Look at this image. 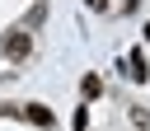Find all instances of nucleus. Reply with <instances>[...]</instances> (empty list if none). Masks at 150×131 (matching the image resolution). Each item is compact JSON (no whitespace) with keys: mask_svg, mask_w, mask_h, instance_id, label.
Masks as SVG:
<instances>
[{"mask_svg":"<svg viewBox=\"0 0 150 131\" xmlns=\"http://www.w3.org/2000/svg\"><path fill=\"white\" fill-rule=\"evenodd\" d=\"M28 117H33V122H38V126H52V112H47V108H42V103H28Z\"/></svg>","mask_w":150,"mask_h":131,"instance_id":"1","label":"nucleus"},{"mask_svg":"<svg viewBox=\"0 0 150 131\" xmlns=\"http://www.w3.org/2000/svg\"><path fill=\"white\" fill-rule=\"evenodd\" d=\"M89 5H94V0H89Z\"/></svg>","mask_w":150,"mask_h":131,"instance_id":"3","label":"nucleus"},{"mask_svg":"<svg viewBox=\"0 0 150 131\" xmlns=\"http://www.w3.org/2000/svg\"><path fill=\"white\" fill-rule=\"evenodd\" d=\"M80 89H84V94H89V98H94V94H98V89H103V84H98V75H84V84H80Z\"/></svg>","mask_w":150,"mask_h":131,"instance_id":"2","label":"nucleus"}]
</instances>
